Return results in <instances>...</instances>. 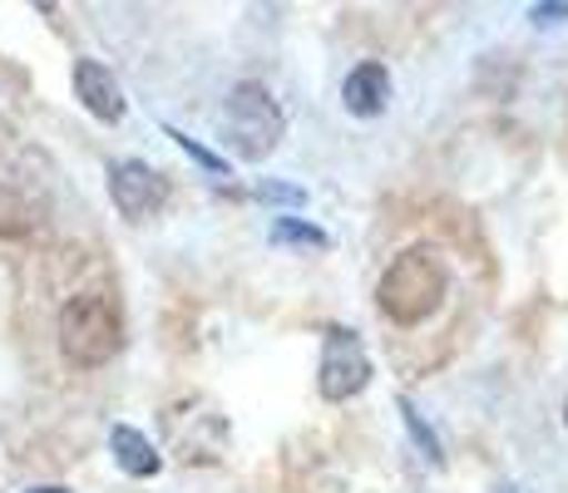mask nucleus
<instances>
[{
    "label": "nucleus",
    "instance_id": "f257e3e1",
    "mask_svg": "<svg viewBox=\"0 0 568 493\" xmlns=\"http://www.w3.org/2000/svg\"><path fill=\"white\" fill-rule=\"evenodd\" d=\"M445 291H450V271H445L435 247H406L386 271H381L376 306L396 326H420L440 311Z\"/></svg>",
    "mask_w": 568,
    "mask_h": 493
},
{
    "label": "nucleus",
    "instance_id": "f03ea898",
    "mask_svg": "<svg viewBox=\"0 0 568 493\" xmlns=\"http://www.w3.org/2000/svg\"><path fill=\"white\" fill-rule=\"evenodd\" d=\"M60 350L70 366L94 370L124 350V316L109 291H80L60 311Z\"/></svg>",
    "mask_w": 568,
    "mask_h": 493
},
{
    "label": "nucleus",
    "instance_id": "7ed1b4c3",
    "mask_svg": "<svg viewBox=\"0 0 568 493\" xmlns=\"http://www.w3.org/2000/svg\"><path fill=\"white\" fill-rule=\"evenodd\" d=\"M282 109L262 84H237L223 109V138L237 158H267L282 138Z\"/></svg>",
    "mask_w": 568,
    "mask_h": 493
},
{
    "label": "nucleus",
    "instance_id": "20e7f679",
    "mask_svg": "<svg viewBox=\"0 0 568 493\" xmlns=\"http://www.w3.org/2000/svg\"><path fill=\"white\" fill-rule=\"evenodd\" d=\"M163 434H169V449L189 464H217L227 449V420L213 400L193 394V400H179L163 410Z\"/></svg>",
    "mask_w": 568,
    "mask_h": 493
},
{
    "label": "nucleus",
    "instance_id": "39448f33",
    "mask_svg": "<svg viewBox=\"0 0 568 493\" xmlns=\"http://www.w3.org/2000/svg\"><path fill=\"white\" fill-rule=\"evenodd\" d=\"M371 386V356L362 346V336L352 326H336L326 331V346H322V370H316V390L326 400H352Z\"/></svg>",
    "mask_w": 568,
    "mask_h": 493
},
{
    "label": "nucleus",
    "instance_id": "423d86ee",
    "mask_svg": "<svg viewBox=\"0 0 568 493\" xmlns=\"http://www.w3.org/2000/svg\"><path fill=\"white\" fill-rule=\"evenodd\" d=\"M109 197H114V207L129 223H144L169 203V178L159 168H149L144 158H119L109 163Z\"/></svg>",
    "mask_w": 568,
    "mask_h": 493
},
{
    "label": "nucleus",
    "instance_id": "0eeeda50",
    "mask_svg": "<svg viewBox=\"0 0 568 493\" xmlns=\"http://www.w3.org/2000/svg\"><path fill=\"white\" fill-rule=\"evenodd\" d=\"M74 94H80V104L90 109L94 119H104V124H119V119H124V90H119V80L100 60L74 64Z\"/></svg>",
    "mask_w": 568,
    "mask_h": 493
},
{
    "label": "nucleus",
    "instance_id": "6e6552de",
    "mask_svg": "<svg viewBox=\"0 0 568 493\" xmlns=\"http://www.w3.org/2000/svg\"><path fill=\"white\" fill-rule=\"evenodd\" d=\"M386 99H390V74H386V64H356L352 74H346V84H342V104L352 109L356 119H371V114H381L386 109Z\"/></svg>",
    "mask_w": 568,
    "mask_h": 493
},
{
    "label": "nucleus",
    "instance_id": "1a4fd4ad",
    "mask_svg": "<svg viewBox=\"0 0 568 493\" xmlns=\"http://www.w3.org/2000/svg\"><path fill=\"white\" fill-rule=\"evenodd\" d=\"M109 449H114V459H119V469L124 474H134V479H154L159 469H163V459H159V449L144 440L139 430H129V424H119L114 434H109Z\"/></svg>",
    "mask_w": 568,
    "mask_h": 493
},
{
    "label": "nucleus",
    "instance_id": "9d476101",
    "mask_svg": "<svg viewBox=\"0 0 568 493\" xmlns=\"http://www.w3.org/2000/svg\"><path fill=\"white\" fill-rule=\"evenodd\" d=\"M400 414H406V424H410V440L425 449V459H430V464H440V459H445V454H440V440H435V434H430V424H425L420 414H415V404H410V400H400Z\"/></svg>",
    "mask_w": 568,
    "mask_h": 493
},
{
    "label": "nucleus",
    "instance_id": "9b49d317",
    "mask_svg": "<svg viewBox=\"0 0 568 493\" xmlns=\"http://www.w3.org/2000/svg\"><path fill=\"white\" fill-rule=\"evenodd\" d=\"M272 243H307V247H326V233H316L307 223H292V217H277L272 227Z\"/></svg>",
    "mask_w": 568,
    "mask_h": 493
},
{
    "label": "nucleus",
    "instance_id": "f8f14e48",
    "mask_svg": "<svg viewBox=\"0 0 568 493\" xmlns=\"http://www.w3.org/2000/svg\"><path fill=\"white\" fill-rule=\"evenodd\" d=\"M257 197H267V203H287V207H307V193H302L297 183H277V178H262Z\"/></svg>",
    "mask_w": 568,
    "mask_h": 493
},
{
    "label": "nucleus",
    "instance_id": "ddd939ff",
    "mask_svg": "<svg viewBox=\"0 0 568 493\" xmlns=\"http://www.w3.org/2000/svg\"><path fill=\"white\" fill-rule=\"evenodd\" d=\"M529 20H534V25H564V20H568V6H534Z\"/></svg>",
    "mask_w": 568,
    "mask_h": 493
},
{
    "label": "nucleus",
    "instance_id": "4468645a",
    "mask_svg": "<svg viewBox=\"0 0 568 493\" xmlns=\"http://www.w3.org/2000/svg\"><path fill=\"white\" fill-rule=\"evenodd\" d=\"M30 493H70V489H30Z\"/></svg>",
    "mask_w": 568,
    "mask_h": 493
},
{
    "label": "nucleus",
    "instance_id": "2eb2a0df",
    "mask_svg": "<svg viewBox=\"0 0 568 493\" xmlns=\"http://www.w3.org/2000/svg\"><path fill=\"white\" fill-rule=\"evenodd\" d=\"M499 493H519V489H499Z\"/></svg>",
    "mask_w": 568,
    "mask_h": 493
},
{
    "label": "nucleus",
    "instance_id": "dca6fc26",
    "mask_svg": "<svg viewBox=\"0 0 568 493\" xmlns=\"http://www.w3.org/2000/svg\"><path fill=\"white\" fill-rule=\"evenodd\" d=\"M564 424H568V404H564Z\"/></svg>",
    "mask_w": 568,
    "mask_h": 493
}]
</instances>
